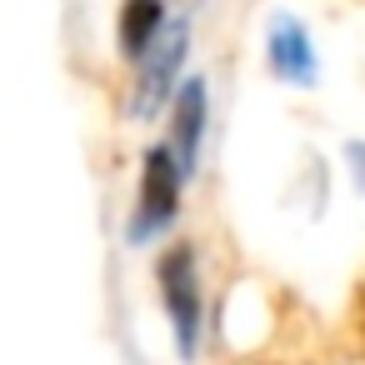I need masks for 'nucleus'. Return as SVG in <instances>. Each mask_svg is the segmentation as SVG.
<instances>
[{"label":"nucleus","mask_w":365,"mask_h":365,"mask_svg":"<svg viewBox=\"0 0 365 365\" xmlns=\"http://www.w3.org/2000/svg\"><path fill=\"white\" fill-rule=\"evenodd\" d=\"M155 285H160V305L170 315L175 330V350L185 360H195L200 350V320H205V295H200V270H195V250L190 245H170L155 260Z\"/></svg>","instance_id":"f257e3e1"},{"label":"nucleus","mask_w":365,"mask_h":365,"mask_svg":"<svg viewBox=\"0 0 365 365\" xmlns=\"http://www.w3.org/2000/svg\"><path fill=\"white\" fill-rule=\"evenodd\" d=\"M180 180H185V170H180L175 150L170 145H150L145 160H140V190H135V210H130V240L135 245L155 240L175 220V210H180Z\"/></svg>","instance_id":"f03ea898"},{"label":"nucleus","mask_w":365,"mask_h":365,"mask_svg":"<svg viewBox=\"0 0 365 365\" xmlns=\"http://www.w3.org/2000/svg\"><path fill=\"white\" fill-rule=\"evenodd\" d=\"M185 51H190V31H185V21H170L160 31V41L140 56V86H135V115L140 120H150L170 101V91L180 81V66H185Z\"/></svg>","instance_id":"7ed1b4c3"},{"label":"nucleus","mask_w":365,"mask_h":365,"mask_svg":"<svg viewBox=\"0 0 365 365\" xmlns=\"http://www.w3.org/2000/svg\"><path fill=\"white\" fill-rule=\"evenodd\" d=\"M265 56H270V71L290 86H315V46L305 36V26L295 16H275L270 21V36H265Z\"/></svg>","instance_id":"20e7f679"},{"label":"nucleus","mask_w":365,"mask_h":365,"mask_svg":"<svg viewBox=\"0 0 365 365\" xmlns=\"http://www.w3.org/2000/svg\"><path fill=\"white\" fill-rule=\"evenodd\" d=\"M205 106H210V96H205V81H185V86L175 91V101H170V150H175V160H180V170H185V175L200 165V140H205Z\"/></svg>","instance_id":"39448f33"},{"label":"nucleus","mask_w":365,"mask_h":365,"mask_svg":"<svg viewBox=\"0 0 365 365\" xmlns=\"http://www.w3.org/2000/svg\"><path fill=\"white\" fill-rule=\"evenodd\" d=\"M170 21H165V0H120V51L130 56V61H140L155 41H160V31H165Z\"/></svg>","instance_id":"423d86ee"},{"label":"nucleus","mask_w":365,"mask_h":365,"mask_svg":"<svg viewBox=\"0 0 365 365\" xmlns=\"http://www.w3.org/2000/svg\"><path fill=\"white\" fill-rule=\"evenodd\" d=\"M350 165H355V180L365 185V145H350Z\"/></svg>","instance_id":"0eeeda50"}]
</instances>
